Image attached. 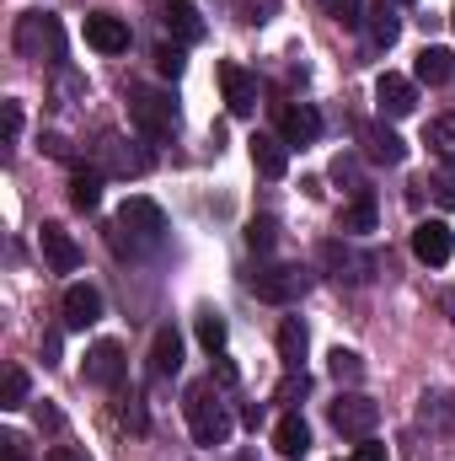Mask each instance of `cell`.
Returning a JSON list of instances; mask_svg holds the SVG:
<instances>
[{
	"label": "cell",
	"instance_id": "cell-1",
	"mask_svg": "<svg viewBox=\"0 0 455 461\" xmlns=\"http://www.w3.org/2000/svg\"><path fill=\"white\" fill-rule=\"evenodd\" d=\"M161 236H166V215H161V204L156 199H123L113 215V226H108V241H113L118 258H139V252H156L161 247Z\"/></svg>",
	"mask_w": 455,
	"mask_h": 461
},
{
	"label": "cell",
	"instance_id": "cell-2",
	"mask_svg": "<svg viewBox=\"0 0 455 461\" xmlns=\"http://www.w3.org/2000/svg\"><path fill=\"white\" fill-rule=\"evenodd\" d=\"M183 413H188V429H193V440L199 446H226L230 440V408L220 402V392H215V381H193L188 386V397H183Z\"/></svg>",
	"mask_w": 455,
	"mask_h": 461
},
{
	"label": "cell",
	"instance_id": "cell-3",
	"mask_svg": "<svg viewBox=\"0 0 455 461\" xmlns=\"http://www.w3.org/2000/svg\"><path fill=\"white\" fill-rule=\"evenodd\" d=\"M16 54L22 59H43V65H65V27L49 11H32L16 22Z\"/></svg>",
	"mask_w": 455,
	"mask_h": 461
},
{
	"label": "cell",
	"instance_id": "cell-4",
	"mask_svg": "<svg viewBox=\"0 0 455 461\" xmlns=\"http://www.w3.org/2000/svg\"><path fill=\"white\" fill-rule=\"evenodd\" d=\"M129 118L145 140H166V134H177V97L161 92V86H134L129 92Z\"/></svg>",
	"mask_w": 455,
	"mask_h": 461
},
{
	"label": "cell",
	"instance_id": "cell-5",
	"mask_svg": "<svg viewBox=\"0 0 455 461\" xmlns=\"http://www.w3.org/2000/svg\"><path fill=\"white\" fill-rule=\"evenodd\" d=\"M246 290H252L257 301H268V306H295V301L311 290V268H300V263H273V268H257V274L246 279Z\"/></svg>",
	"mask_w": 455,
	"mask_h": 461
},
{
	"label": "cell",
	"instance_id": "cell-6",
	"mask_svg": "<svg viewBox=\"0 0 455 461\" xmlns=\"http://www.w3.org/2000/svg\"><path fill=\"white\" fill-rule=\"evenodd\" d=\"M375 424H380V408H375L364 392H343L338 402H333V429L348 435V440H370Z\"/></svg>",
	"mask_w": 455,
	"mask_h": 461
},
{
	"label": "cell",
	"instance_id": "cell-7",
	"mask_svg": "<svg viewBox=\"0 0 455 461\" xmlns=\"http://www.w3.org/2000/svg\"><path fill=\"white\" fill-rule=\"evenodd\" d=\"M220 92H226L230 118H252V113H257V76H252V70H241L236 59L220 65Z\"/></svg>",
	"mask_w": 455,
	"mask_h": 461
},
{
	"label": "cell",
	"instance_id": "cell-8",
	"mask_svg": "<svg viewBox=\"0 0 455 461\" xmlns=\"http://www.w3.org/2000/svg\"><path fill=\"white\" fill-rule=\"evenodd\" d=\"M38 247H43V263H49L54 274H76V268H81V247H76V236L59 226V221H43Z\"/></svg>",
	"mask_w": 455,
	"mask_h": 461
},
{
	"label": "cell",
	"instance_id": "cell-9",
	"mask_svg": "<svg viewBox=\"0 0 455 461\" xmlns=\"http://www.w3.org/2000/svg\"><path fill=\"white\" fill-rule=\"evenodd\" d=\"M59 312H65V328L70 333H86L92 322H103V290L97 285H70L65 301H59Z\"/></svg>",
	"mask_w": 455,
	"mask_h": 461
},
{
	"label": "cell",
	"instance_id": "cell-10",
	"mask_svg": "<svg viewBox=\"0 0 455 461\" xmlns=\"http://www.w3.org/2000/svg\"><path fill=\"white\" fill-rule=\"evenodd\" d=\"M279 134H284V145L295 150H306V145H317L322 140V113L311 108V103H290V108H279Z\"/></svg>",
	"mask_w": 455,
	"mask_h": 461
},
{
	"label": "cell",
	"instance_id": "cell-11",
	"mask_svg": "<svg viewBox=\"0 0 455 461\" xmlns=\"http://www.w3.org/2000/svg\"><path fill=\"white\" fill-rule=\"evenodd\" d=\"M451 252H455V236H451L445 221H418V226H413V258H418V263L440 268V263H451Z\"/></svg>",
	"mask_w": 455,
	"mask_h": 461
},
{
	"label": "cell",
	"instance_id": "cell-12",
	"mask_svg": "<svg viewBox=\"0 0 455 461\" xmlns=\"http://www.w3.org/2000/svg\"><path fill=\"white\" fill-rule=\"evenodd\" d=\"M375 108H380V118H407L418 108V86H413L407 76L386 70V76L375 81Z\"/></svg>",
	"mask_w": 455,
	"mask_h": 461
},
{
	"label": "cell",
	"instance_id": "cell-13",
	"mask_svg": "<svg viewBox=\"0 0 455 461\" xmlns=\"http://www.w3.org/2000/svg\"><path fill=\"white\" fill-rule=\"evenodd\" d=\"M161 5V27L172 32V43H199L204 38V16H199V5L193 0H156Z\"/></svg>",
	"mask_w": 455,
	"mask_h": 461
},
{
	"label": "cell",
	"instance_id": "cell-14",
	"mask_svg": "<svg viewBox=\"0 0 455 461\" xmlns=\"http://www.w3.org/2000/svg\"><path fill=\"white\" fill-rule=\"evenodd\" d=\"M123 370H129V359H123V344H113V339H103V344H92V354H86V381L92 386H123Z\"/></svg>",
	"mask_w": 455,
	"mask_h": 461
},
{
	"label": "cell",
	"instance_id": "cell-15",
	"mask_svg": "<svg viewBox=\"0 0 455 461\" xmlns=\"http://www.w3.org/2000/svg\"><path fill=\"white\" fill-rule=\"evenodd\" d=\"M97 161H103V172H113V177H139V172L150 167V156H145V150H129L123 134H103V140H97Z\"/></svg>",
	"mask_w": 455,
	"mask_h": 461
},
{
	"label": "cell",
	"instance_id": "cell-16",
	"mask_svg": "<svg viewBox=\"0 0 455 461\" xmlns=\"http://www.w3.org/2000/svg\"><path fill=\"white\" fill-rule=\"evenodd\" d=\"M86 43H92L97 54H123V49H129V22L113 16V11H92V16H86Z\"/></svg>",
	"mask_w": 455,
	"mask_h": 461
},
{
	"label": "cell",
	"instance_id": "cell-17",
	"mask_svg": "<svg viewBox=\"0 0 455 461\" xmlns=\"http://www.w3.org/2000/svg\"><path fill=\"white\" fill-rule=\"evenodd\" d=\"M359 140H364V156H370V161H380V167H402V161H407L402 134H391L386 123H364V129H359Z\"/></svg>",
	"mask_w": 455,
	"mask_h": 461
},
{
	"label": "cell",
	"instance_id": "cell-18",
	"mask_svg": "<svg viewBox=\"0 0 455 461\" xmlns=\"http://www.w3.org/2000/svg\"><path fill=\"white\" fill-rule=\"evenodd\" d=\"M246 150H252V167H257L263 177H284V172H290V145H284V134H252Z\"/></svg>",
	"mask_w": 455,
	"mask_h": 461
},
{
	"label": "cell",
	"instance_id": "cell-19",
	"mask_svg": "<svg viewBox=\"0 0 455 461\" xmlns=\"http://www.w3.org/2000/svg\"><path fill=\"white\" fill-rule=\"evenodd\" d=\"M273 451L284 461H300L311 451V429H306V419L300 413H284L279 424H273Z\"/></svg>",
	"mask_w": 455,
	"mask_h": 461
},
{
	"label": "cell",
	"instance_id": "cell-20",
	"mask_svg": "<svg viewBox=\"0 0 455 461\" xmlns=\"http://www.w3.org/2000/svg\"><path fill=\"white\" fill-rule=\"evenodd\" d=\"M364 27H370V43H375V49H391V43L402 38V16H397V5H386V0L364 11Z\"/></svg>",
	"mask_w": 455,
	"mask_h": 461
},
{
	"label": "cell",
	"instance_id": "cell-21",
	"mask_svg": "<svg viewBox=\"0 0 455 461\" xmlns=\"http://www.w3.org/2000/svg\"><path fill=\"white\" fill-rule=\"evenodd\" d=\"M177 370H183V339L177 328H161L150 344V375H177Z\"/></svg>",
	"mask_w": 455,
	"mask_h": 461
},
{
	"label": "cell",
	"instance_id": "cell-22",
	"mask_svg": "<svg viewBox=\"0 0 455 461\" xmlns=\"http://www.w3.org/2000/svg\"><path fill=\"white\" fill-rule=\"evenodd\" d=\"M413 76L429 81V86H445V81L455 76V54L451 49H440V43H429V49L418 54V65H413Z\"/></svg>",
	"mask_w": 455,
	"mask_h": 461
},
{
	"label": "cell",
	"instance_id": "cell-23",
	"mask_svg": "<svg viewBox=\"0 0 455 461\" xmlns=\"http://www.w3.org/2000/svg\"><path fill=\"white\" fill-rule=\"evenodd\" d=\"M279 359H284V370H300V359H306V322L300 317L279 322Z\"/></svg>",
	"mask_w": 455,
	"mask_h": 461
},
{
	"label": "cell",
	"instance_id": "cell-24",
	"mask_svg": "<svg viewBox=\"0 0 455 461\" xmlns=\"http://www.w3.org/2000/svg\"><path fill=\"white\" fill-rule=\"evenodd\" d=\"M70 204L92 215V210L103 204V172H86V167H76V177H70Z\"/></svg>",
	"mask_w": 455,
	"mask_h": 461
},
{
	"label": "cell",
	"instance_id": "cell-25",
	"mask_svg": "<svg viewBox=\"0 0 455 461\" xmlns=\"http://www.w3.org/2000/svg\"><path fill=\"white\" fill-rule=\"evenodd\" d=\"M338 226L348 230V236H370V230H375V194H370V188H359V199L343 210Z\"/></svg>",
	"mask_w": 455,
	"mask_h": 461
},
{
	"label": "cell",
	"instance_id": "cell-26",
	"mask_svg": "<svg viewBox=\"0 0 455 461\" xmlns=\"http://www.w3.org/2000/svg\"><path fill=\"white\" fill-rule=\"evenodd\" d=\"M429 145H434V156H445L455 167V113L429 118Z\"/></svg>",
	"mask_w": 455,
	"mask_h": 461
},
{
	"label": "cell",
	"instance_id": "cell-27",
	"mask_svg": "<svg viewBox=\"0 0 455 461\" xmlns=\"http://www.w3.org/2000/svg\"><path fill=\"white\" fill-rule=\"evenodd\" d=\"M230 339V328H226V317L220 312H199V344L210 348V354H220Z\"/></svg>",
	"mask_w": 455,
	"mask_h": 461
},
{
	"label": "cell",
	"instance_id": "cell-28",
	"mask_svg": "<svg viewBox=\"0 0 455 461\" xmlns=\"http://www.w3.org/2000/svg\"><path fill=\"white\" fill-rule=\"evenodd\" d=\"M327 370H333V381H348V386L364 381V359H359L353 348H333V354H327Z\"/></svg>",
	"mask_w": 455,
	"mask_h": 461
},
{
	"label": "cell",
	"instance_id": "cell-29",
	"mask_svg": "<svg viewBox=\"0 0 455 461\" xmlns=\"http://www.w3.org/2000/svg\"><path fill=\"white\" fill-rule=\"evenodd\" d=\"M156 70H161L166 81H177V76L188 70V49H183V43H161V49H156Z\"/></svg>",
	"mask_w": 455,
	"mask_h": 461
},
{
	"label": "cell",
	"instance_id": "cell-30",
	"mask_svg": "<svg viewBox=\"0 0 455 461\" xmlns=\"http://www.w3.org/2000/svg\"><path fill=\"white\" fill-rule=\"evenodd\" d=\"M22 402H27V370L11 365L5 381H0V408H22Z\"/></svg>",
	"mask_w": 455,
	"mask_h": 461
},
{
	"label": "cell",
	"instance_id": "cell-31",
	"mask_svg": "<svg viewBox=\"0 0 455 461\" xmlns=\"http://www.w3.org/2000/svg\"><path fill=\"white\" fill-rule=\"evenodd\" d=\"M273 241H279V221L257 215V221L246 226V247H252V252H273Z\"/></svg>",
	"mask_w": 455,
	"mask_h": 461
},
{
	"label": "cell",
	"instance_id": "cell-32",
	"mask_svg": "<svg viewBox=\"0 0 455 461\" xmlns=\"http://www.w3.org/2000/svg\"><path fill=\"white\" fill-rule=\"evenodd\" d=\"M311 392V381H306V370H290L284 381H279V392H273V402H284L290 413H295V397H306Z\"/></svg>",
	"mask_w": 455,
	"mask_h": 461
},
{
	"label": "cell",
	"instance_id": "cell-33",
	"mask_svg": "<svg viewBox=\"0 0 455 461\" xmlns=\"http://www.w3.org/2000/svg\"><path fill=\"white\" fill-rule=\"evenodd\" d=\"M322 11L333 22H343V27H359L364 22V0H322Z\"/></svg>",
	"mask_w": 455,
	"mask_h": 461
},
{
	"label": "cell",
	"instance_id": "cell-34",
	"mask_svg": "<svg viewBox=\"0 0 455 461\" xmlns=\"http://www.w3.org/2000/svg\"><path fill=\"white\" fill-rule=\"evenodd\" d=\"M353 461H391V451L370 435V440H359V446H353Z\"/></svg>",
	"mask_w": 455,
	"mask_h": 461
},
{
	"label": "cell",
	"instance_id": "cell-35",
	"mask_svg": "<svg viewBox=\"0 0 455 461\" xmlns=\"http://www.w3.org/2000/svg\"><path fill=\"white\" fill-rule=\"evenodd\" d=\"M429 188H434V199H440L445 210H455V177H434Z\"/></svg>",
	"mask_w": 455,
	"mask_h": 461
},
{
	"label": "cell",
	"instance_id": "cell-36",
	"mask_svg": "<svg viewBox=\"0 0 455 461\" xmlns=\"http://www.w3.org/2000/svg\"><path fill=\"white\" fill-rule=\"evenodd\" d=\"M279 11V0H246V22H268Z\"/></svg>",
	"mask_w": 455,
	"mask_h": 461
},
{
	"label": "cell",
	"instance_id": "cell-37",
	"mask_svg": "<svg viewBox=\"0 0 455 461\" xmlns=\"http://www.w3.org/2000/svg\"><path fill=\"white\" fill-rule=\"evenodd\" d=\"M16 134H22V103H5V140L16 145Z\"/></svg>",
	"mask_w": 455,
	"mask_h": 461
},
{
	"label": "cell",
	"instance_id": "cell-38",
	"mask_svg": "<svg viewBox=\"0 0 455 461\" xmlns=\"http://www.w3.org/2000/svg\"><path fill=\"white\" fill-rule=\"evenodd\" d=\"M43 150H49V156H59V161H70V145H65L59 134H43Z\"/></svg>",
	"mask_w": 455,
	"mask_h": 461
},
{
	"label": "cell",
	"instance_id": "cell-39",
	"mask_svg": "<svg viewBox=\"0 0 455 461\" xmlns=\"http://www.w3.org/2000/svg\"><path fill=\"white\" fill-rule=\"evenodd\" d=\"M43 365H59V333H43Z\"/></svg>",
	"mask_w": 455,
	"mask_h": 461
},
{
	"label": "cell",
	"instance_id": "cell-40",
	"mask_svg": "<svg viewBox=\"0 0 455 461\" xmlns=\"http://www.w3.org/2000/svg\"><path fill=\"white\" fill-rule=\"evenodd\" d=\"M215 359H220V365H215V375H220V386H236V365H230L226 354H215Z\"/></svg>",
	"mask_w": 455,
	"mask_h": 461
},
{
	"label": "cell",
	"instance_id": "cell-41",
	"mask_svg": "<svg viewBox=\"0 0 455 461\" xmlns=\"http://www.w3.org/2000/svg\"><path fill=\"white\" fill-rule=\"evenodd\" d=\"M43 461H86V456H81L76 446H54V451H49V456H43Z\"/></svg>",
	"mask_w": 455,
	"mask_h": 461
},
{
	"label": "cell",
	"instance_id": "cell-42",
	"mask_svg": "<svg viewBox=\"0 0 455 461\" xmlns=\"http://www.w3.org/2000/svg\"><path fill=\"white\" fill-rule=\"evenodd\" d=\"M397 5H413V0H397Z\"/></svg>",
	"mask_w": 455,
	"mask_h": 461
},
{
	"label": "cell",
	"instance_id": "cell-43",
	"mask_svg": "<svg viewBox=\"0 0 455 461\" xmlns=\"http://www.w3.org/2000/svg\"><path fill=\"white\" fill-rule=\"evenodd\" d=\"M451 27H455V11H451Z\"/></svg>",
	"mask_w": 455,
	"mask_h": 461
}]
</instances>
